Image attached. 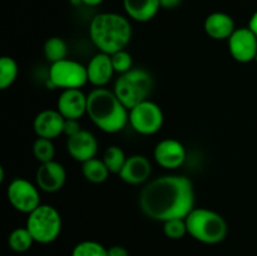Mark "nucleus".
<instances>
[{
    "instance_id": "f257e3e1",
    "label": "nucleus",
    "mask_w": 257,
    "mask_h": 256,
    "mask_svg": "<svg viewBox=\"0 0 257 256\" xmlns=\"http://www.w3.org/2000/svg\"><path fill=\"white\" fill-rule=\"evenodd\" d=\"M138 202L141 211L155 221L186 218L195 208L193 185L186 176H162L145 186Z\"/></svg>"
},
{
    "instance_id": "f03ea898",
    "label": "nucleus",
    "mask_w": 257,
    "mask_h": 256,
    "mask_svg": "<svg viewBox=\"0 0 257 256\" xmlns=\"http://www.w3.org/2000/svg\"><path fill=\"white\" fill-rule=\"evenodd\" d=\"M89 35L100 52L112 55L124 49L131 42L132 25L118 13H100L90 22Z\"/></svg>"
},
{
    "instance_id": "7ed1b4c3",
    "label": "nucleus",
    "mask_w": 257,
    "mask_h": 256,
    "mask_svg": "<svg viewBox=\"0 0 257 256\" xmlns=\"http://www.w3.org/2000/svg\"><path fill=\"white\" fill-rule=\"evenodd\" d=\"M87 114L105 133H117L130 120V113L114 92L95 88L88 94Z\"/></svg>"
},
{
    "instance_id": "20e7f679",
    "label": "nucleus",
    "mask_w": 257,
    "mask_h": 256,
    "mask_svg": "<svg viewBox=\"0 0 257 256\" xmlns=\"http://www.w3.org/2000/svg\"><path fill=\"white\" fill-rule=\"evenodd\" d=\"M188 235L198 242L216 245L222 242L227 236V223L220 213L208 208H193L187 215Z\"/></svg>"
},
{
    "instance_id": "39448f33",
    "label": "nucleus",
    "mask_w": 257,
    "mask_h": 256,
    "mask_svg": "<svg viewBox=\"0 0 257 256\" xmlns=\"http://www.w3.org/2000/svg\"><path fill=\"white\" fill-rule=\"evenodd\" d=\"M153 88L152 75L145 69L136 68L119 75L114 83L115 95L128 110L147 100Z\"/></svg>"
},
{
    "instance_id": "423d86ee",
    "label": "nucleus",
    "mask_w": 257,
    "mask_h": 256,
    "mask_svg": "<svg viewBox=\"0 0 257 256\" xmlns=\"http://www.w3.org/2000/svg\"><path fill=\"white\" fill-rule=\"evenodd\" d=\"M25 227L32 233L35 242L52 243L58 238L62 231V217L55 207L50 205H40L28 215Z\"/></svg>"
},
{
    "instance_id": "0eeeda50",
    "label": "nucleus",
    "mask_w": 257,
    "mask_h": 256,
    "mask_svg": "<svg viewBox=\"0 0 257 256\" xmlns=\"http://www.w3.org/2000/svg\"><path fill=\"white\" fill-rule=\"evenodd\" d=\"M49 79L54 87L63 89L80 88L88 82L87 67L72 59H63L53 63L49 70Z\"/></svg>"
},
{
    "instance_id": "6e6552de",
    "label": "nucleus",
    "mask_w": 257,
    "mask_h": 256,
    "mask_svg": "<svg viewBox=\"0 0 257 256\" xmlns=\"http://www.w3.org/2000/svg\"><path fill=\"white\" fill-rule=\"evenodd\" d=\"M163 120L165 117L160 105L148 99L130 110L131 125L140 135H155L162 128Z\"/></svg>"
},
{
    "instance_id": "1a4fd4ad",
    "label": "nucleus",
    "mask_w": 257,
    "mask_h": 256,
    "mask_svg": "<svg viewBox=\"0 0 257 256\" xmlns=\"http://www.w3.org/2000/svg\"><path fill=\"white\" fill-rule=\"evenodd\" d=\"M38 188L39 187L25 178H14L8 186V200L15 210L29 215L42 205Z\"/></svg>"
},
{
    "instance_id": "9d476101",
    "label": "nucleus",
    "mask_w": 257,
    "mask_h": 256,
    "mask_svg": "<svg viewBox=\"0 0 257 256\" xmlns=\"http://www.w3.org/2000/svg\"><path fill=\"white\" fill-rule=\"evenodd\" d=\"M228 50L237 62H252L257 58V37L248 27L236 29L228 38Z\"/></svg>"
},
{
    "instance_id": "9b49d317",
    "label": "nucleus",
    "mask_w": 257,
    "mask_h": 256,
    "mask_svg": "<svg viewBox=\"0 0 257 256\" xmlns=\"http://www.w3.org/2000/svg\"><path fill=\"white\" fill-rule=\"evenodd\" d=\"M37 186L42 191L48 193H54L62 190L67 181V172L63 165L57 161H50L47 163H40L35 173Z\"/></svg>"
},
{
    "instance_id": "f8f14e48",
    "label": "nucleus",
    "mask_w": 257,
    "mask_h": 256,
    "mask_svg": "<svg viewBox=\"0 0 257 256\" xmlns=\"http://www.w3.org/2000/svg\"><path fill=\"white\" fill-rule=\"evenodd\" d=\"M155 160L161 167L176 170L186 161V150L182 143L173 138H166L157 143L155 148Z\"/></svg>"
},
{
    "instance_id": "ddd939ff",
    "label": "nucleus",
    "mask_w": 257,
    "mask_h": 256,
    "mask_svg": "<svg viewBox=\"0 0 257 256\" xmlns=\"http://www.w3.org/2000/svg\"><path fill=\"white\" fill-rule=\"evenodd\" d=\"M88 95H85L79 88L64 89L57 102V109L65 119H79L87 113Z\"/></svg>"
},
{
    "instance_id": "4468645a",
    "label": "nucleus",
    "mask_w": 257,
    "mask_h": 256,
    "mask_svg": "<svg viewBox=\"0 0 257 256\" xmlns=\"http://www.w3.org/2000/svg\"><path fill=\"white\" fill-rule=\"evenodd\" d=\"M67 150L68 153L79 162H85V161L94 158L98 151L97 138L89 131L82 130L77 135L68 137L67 141Z\"/></svg>"
},
{
    "instance_id": "2eb2a0df",
    "label": "nucleus",
    "mask_w": 257,
    "mask_h": 256,
    "mask_svg": "<svg viewBox=\"0 0 257 256\" xmlns=\"http://www.w3.org/2000/svg\"><path fill=\"white\" fill-rule=\"evenodd\" d=\"M64 123L65 118L60 114L59 110L45 109L38 113L33 127L38 137L53 140L64 132Z\"/></svg>"
},
{
    "instance_id": "dca6fc26",
    "label": "nucleus",
    "mask_w": 257,
    "mask_h": 256,
    "mask_svg": "<svg viewBox=\"0 0 257 256\" xmlns=\"http://www.w3.org/2000/svg\"><path fill=\"white\" fill-rule=\"evenodd\" d=\"M152 173V165L146 156L133 155L127 157L122 171L119 172L120 180L130 185H141L150 178Z\"/></svg>"
},
{
    "instance_id": "f3484780",
    "label": "nucleus",
    "mask_w": 257,
    "mask_h": 256,
    "mask_svg": "<svg viewBox=\"0 0 257 256\" xmlns=\"http://www.w3.org/2000/svg\"><path fill=\"white\" fill-rule=\"evenodd\" d=\"M87 73L88 82H90L95 87L102 88L105 84H108L112 79L113 73H114L110 55L102 52L94 55L88 63Z\"/></svg>"
},
{
    "instance_id": "a211bd4d",
    "label": "nucleus",
    "mask_w": 257,
    "mask_h": 256,
    "mask_svg": "<svg viewBox=\"0 0 257 256\" xmlns=\"http://www.w3.org/2000/svg\"><path fill=\"white\" fill-rule=\"evenodd\" d=\"M236 30L232 17L226 13L216 12L208 15L205 20V32L215 40H225L233 34Z\"/></svg>"
},
{
    "instance_id": "6ab92c4d",
    "label": "nucleus",
    "mask_w": 257,
    "mask_h": 256,
    "mask_svg": "<svg viewBox=\"0 0 257 256\" xmlns=\"http://www.w3.org/2000/svg\"><path fill=\"white\" fill-rule=\"evenodd\" d=\"M123 7L131 19L140 23L150 22L161 9L160 0H123Z\"/></svg>"
},
{
    "instance_id": "aec40b11",
    "label": "nucleus",
    "mask_w": 257,
    "mask_h": 256,
    "mask_svg": "<svg viewBox=\"0 0 257 256\" xmlns=\"http://www.w3.org/2000/svg\"><path fill=\"white\" fill-rule=\"evenodd\" d=\"M82 172L85 180L92 183H103L107 181L110 173L103 160H98L95 157L83 162Z\"/></svg>"
},
{
    "instance_id": "412c9836",
    "label": "nucleus",
    "mask_w": 257,
    "mask_h": 256,
    "mask_svg": "<svg viewBox=\"0 0 257 256\" xmlns=\"http://www.w3.org/2000/svg\"><path fill=\"white\" fill-rule=\"evenodd\" d=\"M32 233L29 232L27 227H18L12 231L8 238V245L15 252H27L34 243Z\"/></svg>"
},
{
    "instance_id": "4be33fe9",
    "label": "nucleus",
    "mask_w": 257,
    "mask_h": 256,
    "mask_svg": "<svg viewBox=\"0 0 257 256\" xmlns=\"http://www.w3.org/2000/svg\"><path fill=\"white\" fill-rule=\"evenodd\" d=\"M68 48L64 40L59 37H52L45 42L44 55L48 62L57 63L67 58Z\"/></svg>"
},
{
    "instance_id": "5701e85b",
    "label": "nucleus",
    "mask_w": 257,
    "mask_h": 256,
    "mask_svg": "<svg viewBox=\"0 0 257 256\" xmlns=\"http://www.w3.org/2000/svg\"><path fill=\"white\" fill-rule=\"evenodd\" d=\"M102 160L105 163V166H107L110 173H117V175H119L125 161H127V157H125L124 152H123V150L120 147H118V146H109L104 151V153H103Z\"/></svg>"
},
{
    "instance_id": "b1692460",
    "label": "nucleus",
    "mask_w": 257,
    "mask_h": 256,
    "mask_svg": "<svg viewBox=\"0 0 257 256\" xmlns=\"http://www.w3.org/2000/svg\"><path fill=\"white\" fill-rule=\"evenodd\" d=\"M19 73L17 62L12 57H3L0 59V88L7 89L15 82Z\"/></svg>"
},
{
    "instance_id": "393cba45",
    "label": "nucleus",
    "mask_w": 257,
    "mask_h": 256,
    "mask_svg": "<svg viewBox=\"0 0 257 256\" xmlns=\"http://www.w3.org/2000/svg\"><path fill=\"white\" fill-rule=\"evenodd\" d=\"M33 153L34 157L39 161L40 163H47L50 161H54L55 148L53 145L52 140L39 137L33 145Z\"/></svg>"
},
{
    "instance_id": "a878e982",
    "label": "nucleus",
    "mask_w": 257,
    "mask_h": 256,
    "mask_svg": "<svg viewBox=\"0 0 257 256\" xmlns=\"http://www.w3.org/2000/svg\"><path fill=\"white\" fill-rule=\"evenodd\" d=\"M72 256H108V248L97 241H82L74 246Z\"/></svg>"
},
{
    "instance_id": "bb28decb",
    "label": "nucleus",
    "mask_w": 257,
    "mask_h": 256,
    "mask_svg": "<svg viewBox=\"0 0 257 256\" xmlns=\"http://www.w3.org/2000/svg\"><path fill=\"white\" fill-rule=\"evenodd\" d=\"M163 233L171 240H180L188 233L185 218H173L163 222Z\"/></svg>"
},
{
    "instance_id": "cd10ccee",
    "label": "nucleus",
    "mask_w": 257,
    "mask_h": 256,
    "mask_svg": "<svg viewBox=\"0 0 257 256\" xmlns=\"http://www.w3.org/2000/svg\"><path fill=\"white\" fill-rule=\"evenodd\" d=\"M110 59H112L113 68H114V72L123 74V73L128 72V70L132 69L133 59L132 55L127 52V50H119V52H115L114 54L110 55Z\"/></svg>"
},
{
    "instance_id": "c85d7f7f",
    "label": "nucleus",
    "mask_w": 257,
    "mask_h": 256,
    "mask_svg": "<svg viewBox=\"0 0 257 256\" xmlns=\"http://www.w3.org/2000/svg\"><path fill=\"white\" fill-rule=\"evenodd\" d=\"M82 131L78 119H65L64 123V135H67L68 137H72V136L77 135L78 132Z\"/></svg>"
},
{
    "instance_id": "c756f323",
    "label": "nucleus",
    "mask_w": 257,
    "mask_h": 256,
    "mask_svg": "<svg viewBox=\"0 0 257 256\" xmlns=\"http://www.w3.org/2000/svg\"><path fill=\"white\" fill-rule=\"evenodd\" d=\"M108 256H130V252L123 246L114 245L108 248Z\"/></svg>"
},
{
    "instance_id": "7c9ffc66",
    "label": "nucleus",
    "mask_w": 257,
    "mask_h": 256,
    "mask_svg": "<svg viewBox=\"0 0 257 256\" xmlns=\"http://www.w3.org/2000/svg\"><path fill=\"white\" fill-rule=\"evenodd\" d=\"M182 3V0H160L161 8L163 9H175Z\"/></svg>"
},
{
    "instance_id": "2f4dec72",
    "label": "nucleus",
    "mask_w": 257,
    "mask_h": 256,
    "mask_svg": "<svg viewBox=\"0 0 257 256\" xmlns=\"http://www.w3.org/2000/svg\"><path fill=\"white\" fill-rule=\"evenodd\" d=\"M248 28L253 32V34L257 37V12H255L251 17L250 22H248Z\"/></svg>"
},
{
    "instance_id": "473e14b6",
    "label": "nucleus",
    "mask_w": 257,
    "mask_h": 256,
    "mask_svg": "<svg viewBox=\"0 0 257 256\" xmlns=\"http://www.w3.org/2000/svg\"><path fill=\"white\" fill-rule=\"evenodd\" d=\"M104 0H82V3L87 7H97V5H100Z\"/></svg>"
},
{
    "instance_id": "72a5a7b5",
    "label": "nucleus",
    "mask_w": 257,
    "mask_h": 256,
    "mask_svg": "<svg viewBox=\"0 0 257 256\" xmlns=\"http://www.w3.org/2000/svg\"><path fill=\"white\" fill-rule=\"evenodd\" d=\"M70 3H72L73 5H79V4H83L82 0H70Z\"/></svg>"
}]
</instances>
